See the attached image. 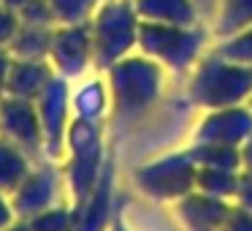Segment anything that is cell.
<instances>
[{
	"instance_id": "1f68e13d",
	"label": "cell",
	"mask_w": 252,
	"mask_h": 231,
	"mask_svg": "<svg viewBox=\"0 0 252 231\" xmlns=\"http://www.w3.org/2000/svg\"><path fill=\"white\" fill-rule=\"evenodd\" d=\"M111 231H130V229L125 226V220H122V212L114 215V220H111Z\"/></svg>"
},
{
	"instance_id": "ba28073f",
	"label": "cell",
	"mask_w": 252,
	"mask_h": 231,
	"mask_svg": "<svg viewBox=\"0 0 252 231\" xmlns=\"http://www.w3.org/2000/svg\"><path fill=\"white\" fill-rule=\"evenodd\" d=\"M49 63L55 74L65 79H79L87 74L93 60V33H90V22L82 25H57L55 36H52V52Z\"/></svg>"
},
{
	"instance_id": "7c38bea8",
	"label": "cell",
	"mask_w": 252,
	"mask_h": 231,
	"mask_svg": "<svg viewBox=\"0 0 252 231\" xmlns=\"http://www.w3.org/2000/svg\"><path fill=\"white\" fill-rule=\"evenodd\" d=\"M111 185H114V163L106 160L103 174H100L95 191L90 193L84 201H76V207L71 209L73 231H106L111 218Z\"/></svg>"
},
{
	"instance_id": "484cf974",
	"label": "cell",
	"mask_w": 252,
	"mask_h": 231,
	"mask_svg": "<svg viewBox=\"0 0 252 231\" xmlns=\"http://www.w3.org/2000/svg\"><path fill=\"white\" fill-rule=\"evenodd\" d=\"M220 231H252V212H247L244 207H230Z\"/></svg>"
},
{
	"instance_id": "d4e9b609",
	"label": "cell",
	"mask_w": 252,
	"mask_h": 231,
	"mask_svg": "<svg viewBox=\"0 0 252 231\" xmlns=\"http://www.w3.org/2000/svg\"><path fill=\"white\" fill-rule=\"evenodd\" d=\"M19 25H22L19 22V11H14V8L0 3V46H3V49H8V44L14 41Z\"/></svg>"
},
{
	"instance_id": "6da1fadb",
	"label": "cell",
	"mask_w": 252,
	"mask_h": 231,
	"mask_svg": "<svg viewBox=\"0 0 252 231\" xmlns=\"http://www.w3.org/2000/svg\"><path fill=\"white\" fill-rule=\"evenodd\" d=\"M111 93V112L117 120H136L147 115L165 87V68L158 60L133 52L106 71Z\"/></svg>"
},
{
	"instance_id": "d6a6232c",
	"label": "cell",
	"mask_w": 252,
	"mask_h": 231,
	"mask_svg": "<svg viewBox=\"0 0 252 231\" xmlns=\"http://www.w3.org/2000/svg\"><path fill=\"white\" fill-rule=\"evenodd\" d=\"M3 6H8V8H14V11H19V8L25 6V3H30V0H0Z\"/></svg>"
},
{
	"instance_id": "52a82bcc",
	"label": "cell",
	"mask_w": 252,
	"mask_h": 231,
	"mask_svg": "<svg viewBox=\"0 0 252 231\" xmlns=\"http://www.w3.org/2000/svg\"><path fill=\"white\" fill-rule=\"evenodd\" d=\"M195 177L198 163L187 150L136 169V185L152 198H182L195 188Z\"/></svg>"
},
{
	"instance_id": "2e32d148",
	"label": "cell",
	"mask_w": 252,
	"mask_h": 231,
	"mask_svg": "<svg viewBox=\"0 0 252 231\" xmlns=\"http://www.w3.org/2000/svg\"><path fill=\"white\" fill-rule=\"evenodd\" d=\"M71 112H73V117H82V120L103 122V117L111 112L109 82L100 77L79 82L71 90Z\"/></svg>"
},
{
	"instance_id": "277c9868",
	"label": "cell",
	"mask_w": 252,
	"mask_h": 231,
	"mask_svg": "<svg viewBox=\"0 0 252 231\" xmlns=\"http://www.w3.org/2000/svg\"><path fill=\"white\" fill-rule=\"evenodd\" d=\"M212 30L206 25H160L141 22L138 28V52L158 60L165 71H192L203 57Z\"/></svg>"
},
{
	"instance_id": "4316f807",
	"label": "cell",
	"mask_w": 252,
	"mask_h": 231,
	"mask_svg": "<svg viewBox=\"0 0 252 231\" xmlns=\"http://www.w3.org/2000/svg\"><path fill=\"white\" fill-rule=\"evenodd\" d=\"M236 201H239V207H244L247 212H252V174H241L239 177Z\"/></svg>"
},
{
	"instance_id": "4dcf8cb0",
	"label": "cell",
	"mask_w": 252,
	"mask_h": 231,
	"mask_svg": "<svg viewBox=\"0 0 252 231\" xmlns=\"http://www.w3.org/2000/svg\"><path fill=\"white\" fill-rule=\"evenodd\" d=\"M241 166L247 169V174H252V136L241 144Z\"/></svg>"
},
{
	"instance_id": "44dd1931",
	"label": "cell",
	"mask_w": 252,
	"mask_h": 231,
	"mask_svg": "<svg viewBox=\"0 0 252 231\" xmlns=\"http://www.w3.org/2000/svg\"><path fill=\"white\" fill-rule=\"evenodd\" d=\"M100 0H49L57 25H82L90 22Z\"/></svg>"
},
{
	"instance_id": "9a60e30c",
	"label": "cell",
	"mask_w": 252,
	"mask_h": 231,
	"mask_svg": "<svg viewBox=\"0 0 252 231\" xmlns=\"http://www.w3.org/2000/svg\"><path fill=\"white\" fill-rule=\"evenodd\" d=\"M133 8L141 22L160 25H201L203 17L195 0H133Z\"/></svg>"
},
{
	"instance_id": "8992f818",
	"label": "cell",
	"mask_w": 252,
	"mask_h": 231,
	"mask_svg": "<svg viewBox=\"0 0 252 231\" xmlns=\"http://www.w3.org/2000/svg\"><path fill=\"white\" fill-rule=\"evenodd\" d=\"M35 109H38L41 131H44V153L46 158L57 160L65 155V133L73 120L71 112V79L55 77L49 79L41 95L35 98Z\"/></svg>"
},
{
	"instance_id": "30bf717a",
	"label": "cell",
	"mask_w": 252,
	"mask_h": 231,
	"mask_svg": "<svg viewBox=\"0 0 252 231\" xmlns=\"http://www.w3.org/2000/svg\"><path fill=\"white\" fill-rule=\"evenodd\" d=\"M252 136V106H225L209 109L195 128V144H228L241 147Z\"/></svg>"
},
{
	"instance_id": "ffe728a7",
	"label": "cell",
	"mask_w": 252,
	"mask_h": 231,
	"mask_svg": "<svg viewBox=\"0 0 252 231\" xmlns=\"http://www.w3.org/2000/svg\"><path fill=\"white\" fill-rule=\"evenodd\" d=\"M239 177H241L239 171H230V169L198 166L195 185L201 188V193H209V196H214V198H228V196H236Z\"/></svg>"
},
{
	"instance_id": "e575fe53",
	"label": "cell",
	"mask_w": 252,
	"mask_h": 231,
	"mask_svg": "<svg viewBox=\"0 0 252 231\" xmlns=\"http://www.w3.org/2000/svg\"><path fill=\"white\" fill-rule=\"evenodd\" d=\"M250 106H252V98H250Z\"/></svg>"
},
{
	"instance_id": "836d02e7",
	"label": "cell",
	"mask_w": 252,
	"mask_h": 231,
	"mask_svg": "<svg viewBox=\"0 0 252 231\" xmlns=\"http://www.w3.org/2000/svg\"><path fill=\"white\" fill-rule=\"evenodd\" d=\"M3 231H33V229H30V223H11L8 229H3Z\"/></svg>"
},
{
	"instance_id": "f1b7e54d",
	"label": "cell",
	"mask_w": 252,
	"mask_h": 231,
	"mask_svg": "<svg viewBox=\"0 0 252 231\" xmlns=\"http://www.w3.org/2000/svg\"><path fill=\"white\" fill-rule=\"evenodd\" d=\"M6 196H8V193L0 191V231L8 229V226L14 223V218H17V212H14V204L8 201Z\"/></svg>"
},
{
	"instance_id": "7a4b0ae2",
	"label": "cell",
	"mask_w": 252,
	"mask_h": 231,
	"mask_svg": "<svg viewBox=\"0 0 252 231\" xmlns=\"http://www.w3.org/2000/svg\"><path fill=\"white\" fill-rule=\"evenodd\" d=\"M187 98L203 109H225V106L247 104L252 98V66L228 60L212 49L192 68Z\"/></svg>"
},
{
	"instance_id": "f546056e",
	"label": "cell",
	"mask_w": 252,
	"mask_h": 231,
	"mask_svg": "<svg viewBox=\"0 0 252 231\" xmlns=\"http://www.w3.org/2000/svg\"><path fill=\"white\" fill-rule=\"evenodd\" d=\"M217 3H220V0H195V6H198V11H201V17H203V19H209V22L214 19Z\"/></svg>"
},
{
	"instance_id": "7402d4cb",
	"label": "cell",
	"mask_w": 252,
	"mask_h": 231,
	"mask_svg": "<svg viewBox=\"0 0 252 231\" xmlns=\"http://www.w3.org/2000/svg\"><path fill=\"white\" fill-rule=\"evenodd\" d=\"M214 52L228 60L244 63V66H252V25L239 33L228 36V38H220V44L214 46Z\"/></svg>"
},
{
	"instance_id": "4fadbf2b",
	"label": "cell",
	"mask_w": 252,
	"mask_h": 231,
	"mask_svg": "<svg viewBox=\"0 0 252 231\" xmlns=\"http://www.w3.org/2000/svg\"><path fill=\"white\" fill-rule=\"evenodd\" d=\"M230 207L225 198H214L209 193H187L176 201V215H179L185 231H220L225 223Z\"/></svg>"
},
{
	"instance_id": "83f0119b",
	"label": "cell",
	"mask_w": 252,
	"mask_h": 231,
	"mask_svg": "<svg viewBox=\"0 0 252 231\" xmlns=\"http://www.w3.org/2000/svg\"><path fill=\"white\" fill-rule=\"evenodd\" d=\"M11 63H14L11 52L0 46V98L6 95V84H8V71H11Z\"/></svg>"
},
{
	"instance_id": "9c48e42d",
	"label": "cell",
	"mask_w": 252,
	"mask_h": 231,
	"mask_svg": "<svg viewBox=\"0 0 252 231\" xmlns=\"http://www.w3.org/2000/svg\"><path fill=\"white\" fill-rule=\"evenodd\" d=\"M0 136L11 139L28 155L44 153V131H41L35 101L3 95L0 98Z\"/></svg>"
},
{
	"instance_id": "8fae6325",
	"label": "cell",
	"mask_w": 252,
	"mask_h": 231,
	"mask_svg": "<svg viewBox=\"0 0 252 231\" xmlns=\"http://www.w3.org/2000/svg\"><path fill=\"white\" fill-rule=\"evenodd\" d=\"M57 193H60V171L44 166V169H35L25 177V182L11 193V204L17 218L28 220L38 212H46L57 204Z\"/></svg>"
},
{
	"instance_id": "3957f363",
	"label": "cell",
	"mask_w": 252,
	"mask_h": 231,
	"mask_svg": "<svg viewBox=\"0 0 252 231\" xmlns=\"http://www.w3.org/2000/svg\"><path fill=\"white\" fill-rule=\"evenodd\" d=\"M141 17L133 8V0H100L90 19L93 33V60L98 71H109L122 57L138 49Z\"/></svg>"
},
{
	"instance_id": "cb8c5ba5",
	"label": "cell",
	"mask_w": 252,
	"mask_h": 231,
	"mask_svg": "<svg viewBox=\"0 0 252 231\" xmlns=\"http://www.w3.org/2000/svg\"><path fill=\"white\" fill-rule=\"evenodd\" d=\"M19 22L33 25V28H57L49 0H30V3H25L19 8Z\"/></svg>"
},
{
	"instance_id": "d6986e66",
	"label": "cell",
	"mask_w": 252,
	"mask_h": 231,
	"mask_svg": "<svg viewBox=\"0 0 252 231\" xmlns=\"http://www.w3.org/2000/svg\"><path fill=\"white\" fill-rule=\"evenodd\" d=\"M252 25V0H220L214 19L209 22L214 38H228Z\"/></svg>"
},
{
	"instance_id": "5b68a950",
	"label": "cell",
	"mask_w": 252,
	"mask_h": 231,
	"mask_svg": "<svg viewBox=\"0 0 252 231\" xmlns=\"http://www.w3.org/2000/svg\"><path fill=\"white\" fill-rule=\"evenodd\" d=\"M65 153L68 169L65 180L71 185L73 201H84L95 191L100 174H103V125L93 120L73 117L65 133Z\"/></svg>"
},
{
	"instance_id": "e0dca14e",
	"label": "cell",
	"mask_w": 252,
	"mask_h": 231,
	"mask_svg": "<svg viewBox=\"0 0 252 231\" xmlns=\"http://www.w3.org/2000/svg\"><path fill=\"white\" fill-rule=\"evenodd\" d=\"M52 36L55 28H33V25H19L14 41L8 44V52L17 60H49Z\"/></svg>"
},
{
	"instance_id": "5bb4252c",
	"label": "cell",
	"mask_w": 252,
	"mask_h": 231,
	"mask_svg": "<svg viewBox=\"0 0 252 231\" xmlns=\"http://www.w3.org/2000/svg\"><path fill=\"white\" fill-rule=\"evenodd\" d=\"M52 77H55V68H52L49 60H17L14 57L11 71H8L6 95L35 101Z\"/></svg>"
},
{
	"instance_id": "ac0fdd59",
	"label": "cell",
	"mask_w": 252,
	"mask_h": 231,
	"mask_svg": "<svg viewBox=\"0 0 252 231\" xmlns=\"http://www.w3.org/2000/svg\"><path fill=\"white\" fill-rule=\"evenodd\" d=\"M30 155L22 147L11 142V139L0 136V191L14 193L30 174Z\"/></svg>"
},
{
	"instance_id": "603a6c76",
	"label": "cell",
	"mask_w": 252,
	"mask_h": 231,
	"mask_svg": "<svg viewBox=\"0 0 252 231\" xmlns=\"http://www.w3.org/2000/svg\"><path fill=\"white\" fill-rule=\"evenodd\" d=\"M28 223L33 231H73L71 212L63 207H52L46 212L33 215V218H28Z\"/></svg>"
}]
</instances>
